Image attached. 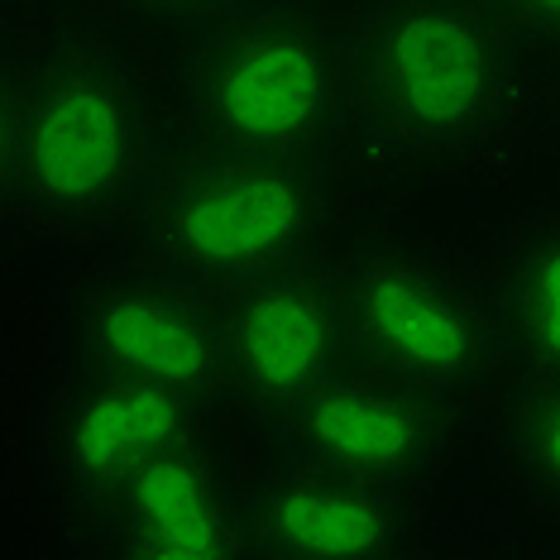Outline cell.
I'll list each match as a JSON object with an SVG mask.
<instances>
[{
    "label": "cell",
    "mask_w": 560,
    "mask_h": 560,
    "mask_svg": "<svg viewBox=\"0 0 560 560\" xmlns=\"http://www.w3.org/2000/svg\"><path fill=\"white\" fill-rule=\"evenodd\" d=\"M20 154H24V72L0 62V215L20 207Z\"/></svg>",
    "instance_id": "obj_14"
},
{
    "label": "cell",
    "mask_w": 560,
    "mask_h": 560,
    "mask_svg": "<svg viewBox=\"0 0 560 560\" xmlns=\"http://www.w3.org/2000/svg\"><path fill=\"white\" fill-rule=\"evenodd\" d=\"M513 374H560V215L527 225L489 278Z\"/></svg>",
    "instance_id": "obj_12"
},
{
    "label": "cell",
    "mask_w": 560,
    "mask_h": 560,
    "mask_svg": "<svg viewBox=\"0 0 560 560\" xmlns=\"http://www.w3.org/2000/svg\"><path fill=\"white\" fill-rule=\"evenodd\" d=\"M527 54L560 58V0H489Z\"/></svg>",
    "instance_id": "obj_15"
},
{
    "label": "cell",
    "mask_w": 560,
    "mask_h": 560,
    "mask_svg": "<svg viewBox=\"0 0 560 560\" xmlns=\"http://www.w3.org/2000/svg\"><path fill=\"white\" fill-rule=\"evenodd\" d=\"M221 407L183 388L78 369L44 417V465L68 503L96 513L110 489L159 451L211 441Z\"/></svg>",
    "instance_id": "obj_9"
},
{
    "label": "cell",
    "mask_w": 560,
    "mask_h": 560,
    "mask_svg": "<svg viewBox=\"0 0 560 560\" xmlns=\"http://www.w3.org/2000/svg\"><path fill=\"white\" fill-rule=\"evenodd\" d=\"M177 106L201 144L326 163L350 139L346 39L312 0H235L187 34Z\"/></svg>",
    "instance_id": "obj_2"
},
{
    "label": "cell",
    "mask_w": 560,
    "mask_h": 560,
    "mask_svg": "<svg viewBox=\"0 0 560 560\" xmlns=\"http://www.w3.org/2000/svg\"><path fill=\"white\" fill-rule=\"evenodd\" d=\"M249 556H412L422 551V493L374 483L273 451L240 469Z\"/></svg>",
    "instance_id": "obj_10"
},
{
    "label": "cell",
    "mask_w": 560,
    "mask_h": 560,
    "mask_svg": "<svg viewBox=\"0 0 560 560\" xmlns=\"http://www.w3.org/2000/svg\"><path fill=\"white\" fill-rule=\"evenodd\" d=\"M499 451L527 503L560 522V374H508Z\"/></svg>",
    "instance_id": "obj_13"
},
{
    "label": "cell",
    "mask_w": 560,
    "mask_h": 560,
    "mask_svg": "<svg viewBox=\"0 0 560 560\" xmlns=\"http://www.w3.org/2000/svg\"><path fill=\"white\" fill-rule=\"evenodd\" d=\"M125 15L149 20V24H168V30H201L207 20H215L221 10H231L235 0H110Z\"/></svg>",
    "instance_id": "obj_16"
},
{
    "label": "cell",
    "mask_w": 560,
    "mask_h": 560,
    "mask_svg": "<svg viewBox=\"0 0 560 560\" xmlns=\"http://www.w3.org/2000/svg\"><path fill=\"white\" fill-rule=\"evenodd\" d=\"M330 177L322 159L245 154L192 139L159 159L135 207L144 269L225 288L322 254Z\"/></svg>",
    "instance_id": "obj_3"
},
{
    "label": "cell",
    "mask_w": 560,
    "mask_h": 560,
    "mask_svg": "<svg viewBox=\"0 0 560 560\" xmlns=\"http://www.w3.org/2000/svg\"><path fill=\"white\" fill-rule=\"evenodd\" d=\"M264 431L298 460L427 493L460 451V402L350 354Z\"/></svg>",
    "instance_id": "obj_6"
},
{
    "label": "cell",
    "mask_w": 560,
    "mask_h": 560,
    "mask_svg": "<svg viewBox=\"0 0 560 560\" xmlns=\"http://www.w3.org/2000/svg\"><path fill=\"white\" fill-rule=\"evenodd\" d=\"M350 354L465 402L508 384L503 326L489 283L417 249H360L336 259Z\"/></svg>",
    "instance_id": "obj_5"
},
{
    "label": "cell",
    "mask_w": 560,
    "mask_h": 560,
    "mask_svg": "<svg viewBox=\"0 0 560 560\" xmlns=\"http://www.w3.org/2000/svg\"><path fill=\"white\" fill-rule=\"evenodd\" d=\"M92 517L101 522V546L116 556H249L245 483H240L235 465L215 455V436L159 451L135 475H125Z\"/></svg>",
    "instance_id": "obj_11"
},
{
    "label": "cell",
    "mask_w": 560,
    "mask_h": 560,
    "mask_svg": "<svg viewBox=\"0 0 560 560\" xmlns=\"http://www.w3.org/2000/svg\"><path fill=\"white\" fill-rule=\"evenodd\" d=\"M154 168V110L130 54L82 30L48 44L24 78L20 211L96 231L135 215Z\"/></svg>",
    "instance_id": "obj_4"
},
{
    "label": "cell",
    "mask_w": 560,
    "mask_h": 560,
    "mask_svg": "<svg viewBox=\"0 0 560 560\" xmlns=\"http://www.w3.org/2000/svg\"><path fill=\"white\" fill-rule=\"evenodd\" d=\"M350 139L427 163L489 144L527 101V48L489 0H369L346 30Z\"/></svg>",
    "instance_id": "obj_1"
},
{
    "label": "cell",
    "mask_w": 560,
    "mask_h": 560,
    "mask_svg": "<svg viewBox=\"0 0 560 560\" xmlns=\"http://www.w3.org/2000/svg\"><path fill=\"white\" fill-rule=\"evenodd\" d=\"M68 336L78 369L197 393L225 407L215 292L159 269L106 273L72 292Z\"/></svg>",
    "instance_id": "obj_8"
},
{
    "label": "cell",
    "mask_w": 560,
    "mask_h": 560,
    "mask_svg": "<svg viewBox=\"0 0 560 560\" xmlns=\"http://www.w3.org/2000/svg\"><path fill=\"white\" fill-rule=\"evenodd\" d=\"M211 292L225 354V407H240L254 422H273L350 360L340 278L322 254Z\"/></svg>",
    "instance_id": "obj_7"
}]
</instances>
